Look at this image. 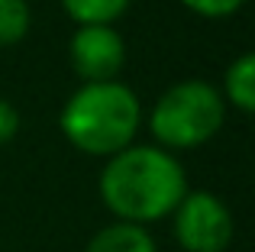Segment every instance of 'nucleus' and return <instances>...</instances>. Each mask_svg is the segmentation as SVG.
<instances>
[{"label": "nucleus", "mask_w": 255, "mask_h": 252, "mask_svg": "<svg viewBox=\"0 0 255 252\" xmlns=\"http://www.w3.org/2000/svg\"><path fill=\"white\" fill-rule=\"evenodd\" d=\"M71 68L87 81H113L126 62V42L113 26H78L71 36Z\"/></svg>", "instance_id": "5"}, {"label": "nucleus", "mask_w": 255, "mask_h": 252, "mask_svg": "<svg viewBox=\"0 0 255 252\" xmlns=\"http://www.w3.org/2000/svg\"><path fill=\"white\" fill-rule=\"evenodd\" d=\"M226 101L207 81H178L152 107L149 126L162 149H197L220 132Z\"/></svg>", "instance_id": "3"}, {"label": "nucleus", "mask_w": 255, "mask_h": 252, "mask_svg": "<svg viewBox=\"0 0 255 252\" xmlns=\"http://www.w3.org/2000/svg\"><path fill=\"white\" fill-rule=\"evenodd\" d=\"M187 194L181 162L162 145H126L107 158L100 197L126 223H152L168 217Z\"/></svg>", "instance_id": "1"}, {"label": "nucleus", "mask_w": 255, "mask_h": 252, "mask_svg": "<svg viewBox=\"0 0 255 252\" xmlns=\"http://www.w3.org/2000/svg\"><path fill=\"white\" fill-rule=\"evenodd\" d=\"M19 132V110L0 97V145H6Z\"/></svg>", "instance_id": "11"}, {"label": "nucleus", "mask_w": 255, "mask_h": 252, "mask_svg": "<svg viewBox=\"0 0 255 252\" xmlns=\"http://www.w3.org/2000/svg\"><path fill=\"white\" fill-rule=\"evenodd\" d=\"M191 13L197 16H207V19H220V16H233L246 0H181Z\"/></svg>", "instance_id": "10"}, {"label": "nucleus", "mask_w": 255, "mask_h": 252, "mask_svg": "<svg viewBox=\"0 0 255 252\" xmlns=\"http://www.w3.org/2000/svg\"><path fill=\"white\" fill-rule=\"evenodd\" d=\"M223 101H230V107L252 114L255 110V55L246 52L226 68L223 75Z\"/></svg>", "instance_id": "7"}, {"label": "nucleus", "mask_w": 255, "mask_h": 252, "mask_svg": "<svg viewBox=\"0 0 255 252\" xmlns=\"http://www.w3.org/2000/svg\"><path fill=\"white\" fill-rule=\"evenodd\" d=\"M174 240L187 252H223L233 243V217L217 194L194 191L171 210Z\"/></svg>", "instance_id": "4"}, {"label": "nucleus", "mask_w": 255, "mask_h": 252, "mask_svg": "<svg viewBox=\"0 0 255 252\" xmlns=\"http://www.w3.org/2000/svg\"><path fill=\"white\" fill-rule=\"evenodd\" d=\"M62 132L87 155H117L132 145L142 123V104L136 91L113 81H87L62 107Z\"/></svg>", "instance_id": "2"}, {"label": "nucleus", "mask_w": 255, "mask_h": 252, "mask_svg": "<svg viewBox=\"0 0 255 252\" xmlns=\"http://www.w3.org/2000/svg\"><path fill=\"white\" fill-rule=\"evenodd\" d=\"M65 13L81 26H110L113 19H120L129 6V0H62Z\"/></svg>", "instance_id": "8"}, {"label": "nucleus", "mask_w": 255, "mask_h": 252, "mask_svg": "<svg viewBox=\"0 0 255 252\" xmlns=\"http://www.w3.org/2000/svg\"><path fill=\"white\" fill-rule=\"evenodd\" d=\"M84 252H158V249L142 223L117 220L110 227H104L100 233H94V240L87 243Z\"/></svg>", "instance_id": "6"}, {"label": "nucleus", "mask_w": 255, "mask_h": 252, "mask_svg": "<svg viewBox=\"0 0 255 252\" xmlns=\"http://www.w3.org/2000/svg\"><path fill=\"white\" fill-rule=\"evenodd\" d=\"M29 32V3L0 0V45H16Z\"/></svg>", "instance_id": "9"}]
</instances>
